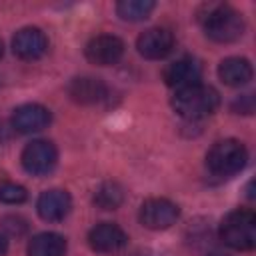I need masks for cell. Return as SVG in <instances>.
<instances>
[{
	"instance_id": "cell-1",
	"label": "cell",
	"mask_w": 256,
	"mask_h": 256,
	"mask_svg": "<svg viewBox=\"0 0 256 256\" xmlns=\"http://www.w3.org/2000/svg\"><path fill=\"white\" fill-rule=\"evenodd\" d=\"M198 20L206 36L214 42L228 44L244 34V18L228 4H204L198 12Z\"/></svg>"
},
{
	"instance_id": "cell-2",
	"label": "cell",
	"mask_w": 256,
	"mask_h": 256,
	"mask_svg": "<svg viewBox=\"0 0 256 256\" xmlns=\"http://www.w3.org/2000/svg\"><path fill=\"white\" fill-rule=\"evenodd\" d=\"M220 104V96L212 86H206L202 82L176 90L172 96V108L178 116L186 120H200L210 116Z\"/></svg>"
},
{
	"instance_id": "cell-3",
	"label": "cell",
	"mask_w": 256,
	"mask_h": 256,
	"mask_svg": "<svg viewBox=\"0 0 256 256\" xmlns=\"http://www.w3.org/2000/svg\"><path fill=\"white\" fill-rule=\"evenodd\" d=\"M220 238L234 250H252L256 246V216L252 210L238 208L220 222Z\"/></svg>"
},
{
	"instance_id": "cell-4",
	"label": "cell",
	"mask_w": 256,
	"mask_h": 256,
	"mask_svg": "<svg viewBox=\"0 0 256 256\" xmlns=\"http://www.w3.org/2000/svg\"><path fill=\"white\" fill-rule=\"evenodd\" d=\"M246 160H248V152L244 144L234 138L216 142L206 154V166L216 176H232L240 172Z\"/></svg>"
},
{
	"instance_id": "cell-5",
	"label": "cell",
	"mask_w": 256,
	"mask_h": 256,
	"mask_svg": "<svg viewBox=\"0 0 256 256\" xmlns=\"http://www.w3.org/2000/svg\"><path fill=\"white\" fill-rule=\"evenodd\" d=\"M20 160L28 174L44 176L52 172V168L56 166L58 152H56V146L48 140H32L24 146Z\"/></svg>"
},
{
	"instance_id": "cell-6",
	"label": "cell",
	"mask_w": 256,
	"mask_h": 256,
	"mask_svg": "<svg viewBox=\"0 0 256 256\" xmlns=\"http://www.w3.org/2000/svg\"><path fill=\"white\" fill-rule=\"evenodd\" d=\"M180 216V208L166 198H148L140 206V222L150 230L170 228Z\"/></svg>"
},
{
	"instance_id": "cell-7",
	"label": "cell",
	"mask_w": 256,
	"mask_h": 256,
	"mask_svg": "<svg viewBox=\"0 0 256 256\" xmlns=\"http://www.w3.org/2000/svg\"><path fill=\"white\" fill-rule=\"evenodd\" d=\"M84 54L96 66H112V64H116L122 58V54H124V42L118 36L100 34V36H94L86 44Z\"/></svg>"
},
{
	"instance_id": "cell-8",
	"label": "cell",
	"mask_w": 256,
	"mask_h": 256,
	"mask_svg": "<svg viewBox=\"0 0 256 256\" xmlns=\"http://www.w3.org/2000/svg\"><path fill=\"white\" fill-rule=\"evenodd\" d=\"M136 48H138L140 56H144L148 60H162L172 52L174 36L166 28H148L138 36Z\"/></svg>"
},
{
	"instance_id": "cell-9",
	"label": "cell",
	"mask_w": 256,
	"mask_h": 256,
	"mask_svg": "<svg viewBox=\"0 0 256 256\" xmlns=\"http://www.w3.org/2000/svg\"><path fill=\"white\" fill-rule=\"evenodd\" d=\"M12 50L22 60H38L48 50V38L40 28L26 26L12 38Z\"/></svg>"
},
{
	"instance_id": "cell-10",
	"label": "cell",
	"mask_w": 256,
	"mask_h": 256,
	"mask_svg": "<svg viewBox=\"0 0 256 256\" xmlns=\"http://www.w3.org/2000/svg\"><path fill=\"white\" fill-rule=\"evenodd\" d=\"M128 242V236L126 232L112 224V222H102L98 226H94L88 234V244L92 250L100 252V254H112V252H118L126 246Z\"/></svg>"
},
{
	"instance_id": "cell-11",
	"label": "cell",
	"mask_w": 256,
	"mask_h": 256,
	"mask_svg": "<svg viewBox=\"0 0 256 256\" xmlns=\"http://www.w3.org/2000/svg\"><path fill=\"white\" fill-rule=\"evenodd\" d=\"M200 64L194 60V58H178L174 60L172 64H168L164 68V82L170 86V88H176V90H182V88H188V86H194L200 82Z\"/></svg>"
},
{
	"instance_id": "cell-12",
	"label": "cell",
	"mask_w": 256,
	"mask_h": 256,
	"mask_svg": "<svg viewBox=\"0 0 256 256\" xmlns=\"http://www.w3.org/2000/svg\"><path fill=\"white\" fill-rule=\"evenodd\" d=\"M72 208V198L66 190H46L36 202V210L46 222H60L68 216Z\"/></svg>"
},
{
	"instance_id": "cell-13",
	"label": "cell",
	"mask_w": 256,
	"mask_h": 256,
	"mask_svg": "<svg viewBox=\"0 0 256 256\" xmlns=\"http://www.w3.org/2000/svg\"><path fill=\"white\" fill-rule=\"evenodd\" d=\"M50 110L42 104H22L12 114V126L22 134H30L46 128L50 124Z\"/></svg>"
},
{
	"instance_id": "cell-14",
	"label": "cell",
	"mask_w": 256,
	"mask_h": 256,
	"mask_svg": "<svg viewBox=\"0 0 256 256\" xmlns=\"http://www.w3.org/2000/svg\"><path fill=\"white\" fill-rule=\"evenodd\" d=\"M106 84L100 78H92V76H82V78H74L68 84V94L74 102L78 104H96L100 100L106 98Z\"/></svg>"
},
{
	"instance_id": "cell-15",
	"label": "cell",
	"mask_w": 256,
	"mask_h": 256,
	"mask_svg": "<svg viewBox=\"0 0 256 256\" xmlns=\"http://www.w3.org/2000/svg\"><path fill=\"white\" fill-rule=\"evenodd\" d=\"M218 76L226 86H244L252 80V64L240 56L226 58L218 66Z\"/></svg>"
},
{
	"instance_id": "cell-16",
	"label": "cell",
	"mask_w": 256,
	"mask_h": 256,
	"mask_svg": "<svg viewBox=\"0 0 256 256\" xmlns=\"http://www.w3.org/2000/svg\"><path fill=\"white\" fill-rule=\"evenodd\" d=\"M66 254V238L56 232L36 234L28 242V256H64Z\"/></svg>"
},
{
	"instance_id": "cell-17",
	"label": "cell",
	"mask_w": 256,
	"mask_h": 256,
	"mask_svg": "<svg viewBox=\"0 0 256 256\" xmlns=\"http://www.w3.org/2000/svg\"><path fill=\"white\" fill-rule=\"evenodd\" d=\"M124 190L118 182H102L94 192V204L102 210H114L122 204Z\"/></svg>"
},
{
	"instance_id": "cell-18",
	"label": "cell",
	"mask_w": 256,
	"mask_h": 256,
	"mask_svg": "<svg viewBox=\"0 0 256 256\" xmlns=\"http://www.w3.org/2000/svg\"><path fill=\"white\" fill-rule=\"evenodd\" d=\"M154 2L152 0H122L116 4V12L122 20L128 22H140L144 18L150 16V12L154 10Z\"/></svg>"
},
{
	"instance_id": "cell-19",
	"label": "cell",
	"mask_w": 256,
	"mask_h": 256,
	"mask_svg": "<svg viewBox=\"0 0 256 256\" xmlns=\"http://www.w3.org/2000/svg\"><path fill=\"white\" fill-rule=\"evenodd\" d=\"M26 196H28L26 188L16 182L0 184V202H4V204H22L26 200Z\"/></svg>"
},
{
	"instance_id": "cell-20",
	"label": "cell",
	"mask_w": 256,
	"mask_h": 256,
	"mask_svg": "<svg viewBox=\"0 0 256 256\" xmlns=\"http://www.w3.org/2000/svg\"><path fill=\"white\" fill-rule=\"evenodd\" d=\"M232 110L238 114H252L254 112V96L252 94H242L232 102Z\"/></svg>"
},
{
	"instance_id": "cell-21",
	"label": "cell",
	"mask_w": 256,
	"mask_h": 256,
	"mask_svg": "<svg viewBox=\"0 0 256 256\" xmlns=\"http://www.w3.org/2000/svg\"><path fill=\"white\" fill-rule=\"evenodd\" d=\"M2 228L8 230L10 234L20 236L26 230V222L22 218H18V216H6V218H2Z\"/></svg>"
},
{
	"instance_id": "cell-22",
	"label": "cell",
	"mask_w": 256,
	"mask_h": 256,
	"mask_svg": "<svg viewBox=\"0 0 256 256\" xmlns=\"http://www.w3.org/2000/svg\"><path fill=\"white\" fill-rule=\"evenodd\" d=\"M6 250H8V240H6L4 234H0V256H4Z\"/></svg>"
},
{
	"instance_id": "cell-23",
	"label": "cell",
	"mask_w": 256,
	"mask_h": 256,
	"mask_svg": "<svg viewBox=\"0 0 256 256\" xmlns=\"http://www.w3.org/2000/svg\"><path fill=\"white\" fill-rule=\"evenodd\" d=\"M2 54H4V44H2V40H0V58H2Z\"/></svg>"
},
{
	"instance_id": "cell-24",
	"label": "cell",
	"mask_w": 256,
	"mask_h": 256,
	"mask_svg": "<svg viewBox=\"0 0 256 256\" xmlns=\"http://www.w3.org/2000/svg\"><path fill=\"white\" fill-rule=\"evenodd\" d=\"M210 256H224V254H210Z\"/></svg>"
}]
</instances>
